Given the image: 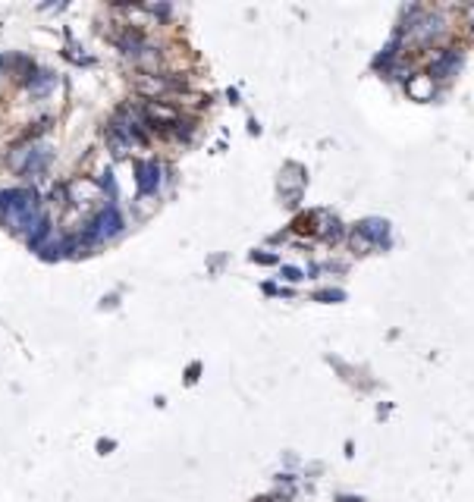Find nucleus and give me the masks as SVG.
Here are the masks:
<instances>
[{
    "mask_svg": "<svg viewBox=\"0 0 474 502\" xmlns=\"http://www.w3.org/2000/svg\"><path fill=\"white\" fill-rule=\"evenodd\" d=\"M0 220L13 232L26 235V242L51 220L41 210V198L35 188H0Z\"/></svg>",
    "mask_w": 474,
    "mask_h": 502,
    "instance_id": "1",
    "label": "nucleus"
},
{
    "mask_svg": "<svg viewBox=\"0 0 474 502\" xmlns=\"http://www.w3.org/2000/svg\"><path fill=\"white\" fill-rule=\"evenodd\" d=\"M54 154L47 145H19L13 148L10 157H6V163H10V170L16 173H26V176H35V173H44L51 167Z\"/></svg>",
    "mask_w": 474,
    "mask_h": 502,
    "instance_id": "2",
    "label": "nucleus"
},
{
    "mask_svg": "<svg viewBox=\"0 0 474 502\" xmlns=\"http://www.w3.org/2000/svg\"><path fill=\"white\" fill-rule=\"evenodd\" d=\"M123 230V214L120 208H114V204H107L104 210H98V217L89 223V230L82 232V242L85 245H91V242H104V239H114V235H120Z\"/></svg>",
    "mask_w": 474,
    "mask_h": 502,
    "instance_id": "3",
    "label": "nucleus"
},
{
    "mask_svg": "<svg viewBox=\"0 0 474 502\" xmlns=\"http://www.w3.org/2000/svg\"><path fill=\"white\" fill-rule=\"evenodd\" d=\"M141 113H145V120L151 125H161L163 132H173V125H179V113L170 101H145Z\"/></svg>",
    "mask_w": 474,
    "mask_h": 502,
    "instance_id": "4",
    "label": "nucleus"
},
{
    "mask_svg": "<svg viewBox=\"0 0 474 502\" xmlns=\"http://www.w3.org/2000/svg\"><path fill=\"white\" fill-rule=\"evenodd\" d=\"M136 91L141 94L145 101H157L161 94H167L170 91V78L167 76H157V73H141V76H136Z\"/></svg>",
    "mask_w": 474,
    "mask_h": 502,
    "instance_id": "5",
    "label": "nucleus"
},
{
    "mask_svg": "<svg viewBox=\"0 0 474 502\" xmlns=\"http://www.w3.org/2000/svg\"><path fill=\"white\" fill-rule=\"evenodd\" d=\"M66 198L73 204H91L98 198V183L89 176H79L73 183H66Z\"/></svg>",
    "mask_w": 474,
    "mask_h": 502,
    "instance_id": "6",
    "label": "nucleus"
},
{
    "mask_svg": "<svg viewBox=\"0 0 474 502\" xmlns=\"http://www.w3.org/2000/svg\"><path fill=\"white\" fill-rule=\"evenodd\" d=\"M136 176H138V192L141 195H154L157 185H161V163H157V160H141L136 167Z\"/></svg>",
    "mask_w": 474,
    "mask_h": 502,
    "instance_id": "7",
    "label": "nucleus"
},
{
    "mask_svg": "<svg viewBox=\"0 0 474 502\" xmlns=\"http://www.w3.org/2000/svg\"><path fill=\"white\" fill-rule=\"evenodd\" d=\"M405 91H408V98L412 101H430L433 94H437V82H433L430 76H408L405 78Z\"/></svg>",
    "mask_w": 474,
    "mask_h": 502,
    "instance_id": "8",
    "label": "nucleus"
},
{
    "mask_svg": "<svg viewBox=\"0 0 474 502\" xmlns=\"http://www.w3.org/2000/svg\"><path fill=\"white\" fill-rule=\"evenodd\" d=\"M459 66H462V53L459 51H446L443 57H440L437 63L430 66V78L437 82V78H443V76H453V73H459Z\"/></svg>",
    "mask_w": 474,
    "mask_h": 502,
    "instance_id": "9",
    "label": "nucleus"
},
{
    "mask_svg": "<svg viewBox=\"0 0 474 502\" xmlns=\"http://www.w3.org/2000/svg\"><path fill=\"white\" fill-rule=\"evenodd\" d=\"M26 82V88L29 91H35V94H47L54 88V73L51 69H29V76L22 78Z\"/></svg>",
    "mask_w": 474,
    "mask_h": 502,
    "instance_id": "10",
    "label": "nucleus"
},
{
    "mask_svg": "<svg viewBox=\"0 0 474 502\" xmlns=\"http://www.w3.org/2000/svg\"><path fill=\"white\" fill-rule=\"evenodd\" d=\"M358 230L365 232L370 242H383V239H386V232H390V226H386V220H365V223H361Z\"/></svg>",
    "mask_w": 474,
    "mask_h": 502,
    "instance_id": "11",
    "label": "nucleus"
},
{
    "mask_svg": "<svg viewBox=\"0 0 474 502\" xmlns=\"http://www.w3.org/2000/svg\"><path fill=\"white\" fill-rule=\"evenodd\" d=\"M318 232H321V235H323V239H327V242H336L339 235H343V226H339V220H336V217H330V214H321Z\"/></svg>",
    "mask_w": 474,
    "mask_h": 502,
    "instance_id": "12",
    "label": "nucleus"
},
{
    "mask_svg": "<svg viewBox=\"0 0 474 502\" xmlns=\"http://www.w3.org/2000/svg\"><path fill=\"white\" fill-rule=\"evenodd\" d=\"M346 239H349V248L355 251V255H365V251H370V248H374V242H370L368 235L358 230V226H355V230H352L349 235H346Z\"/></svg>",
    "mask_w": 474,
    "mask_h": 502,
    "instance_id": "13",
    "label": "nucleus"
},
{
    "mask_svg": "<svg viewBox=\"0 0 474 502\" xmlns=\"http://www.w3.org/2000/svg\"><path fill=\"white\" fill-rule=\"evenodd\" d=\"M440 31H443V22H440V19H428V22H424V29H418V38H421V41H433Z\"/></svg>",
    "mask_w": 474,
    "mask_h": 502,
    "instance_id": "14",
    "label": "nucleus"
},
{
    "mask_svg": "<svg viewBox=\"0 0 474 502\" xmlns=\"http://www.w3.org/2000/svg\"><path fill=\"white\" fill-rule=\"evenodd\" d=\"M311 223H321V214H302V217H296L292 230H296V232H314Z\"/></svg>",
    "mask_w": 474,
    "mask_h": 502,
    "instance_id": "15",
    "label": "nucleus"
},
{
    "mask_svg": "<svg viewBox=\"0 0 474 502\" xmlns=\"http://www.w3.org/2000/svg\"><path fill=\"white\" fill-rule=\"evenodd\" d=\"M343 292L339 289H323V292H318V302H343Z\"/></svg>",
    "mask_w": 474,
    "mask_h": 502,
    "instance_id": "16",
    "label": "nucleus"
},
{
    "mask_svg": "<svg viewBox=\"0 0 474 502\" xmlns=\"http://www.w3.org/2000/svg\"><path fill=\"white\" fill-rule=\"evenodd\" d=\"M283 273H286V280H302V270H298V267H286Z\"/></svg>",
    "mask_w": 474,
    "mask_h": 502,
    "instance_id": "17",
    "label": "nucleus"
},
{
    "mask_svg": "<svg viewBox=\"0 0 474 502\" xmlns=\"http://www.w3.org/2000/svg\"><path fill=\"white\" fill-rule=\"evenodd\" d=\"M255 261H258V264H273L276 255H255Z\"/></svg>",
    "mask_w": 474,
    "mask_h": 502,
    "instance_id": "18",
    "label": "nucleus"
},
{
    "mask_svg": "<svg viewBox=\"0 0 474 502\" xmlns=\"http://www.w3.org/2000/svg\"><path fill=\"white\" fill-rule=\"evenodd\" d=\"M255 502H283V499L280 496H258Z\"/></svg>",
    "mask_w": 474,
    "mask_h": 502,
    "instance_id": "19",
    "label": "nucleus"
},
{
    "mask_svg": "<svg viewBox=\"0 0 474 502\" xmlns=\"http://www.w3.org/2000/svg\"><path fill=\"white\" fill-rule=\"evenodd\" d=\"M10 60H13V57H4V53H0V73H4V66H6Z\"/></svg>",
    "mask_w": 474,
    "mask_h": 502,
    "instance_id": "20",
    "label": "nucleus"
},
{
    "mask_svg": "<svg viewBox=\"0 0 474 502\" xmlns=\"http://www.w3.org/2000/svg\"><path fill=\"white\" fill-rule=\"evenodd\" d=\"M336 502H361V499H355V496H339Z\"/></svg>",
    "mask_w": 474,
    "mask_h": 502,
    "instance_id": "21",
    "label": "nucleus"
}]
</instances>
